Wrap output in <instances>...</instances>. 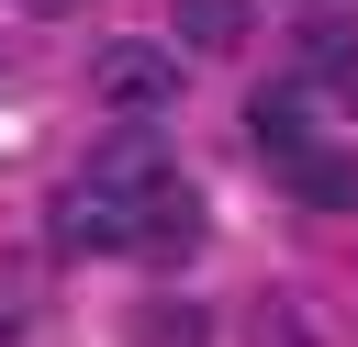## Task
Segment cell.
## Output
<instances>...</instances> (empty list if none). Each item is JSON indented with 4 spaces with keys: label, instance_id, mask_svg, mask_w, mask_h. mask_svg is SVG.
I'll return each instance as SVG.
<instances>
[{
    "label": "cell",
    "instance_id": "obj_7",
    "mask_svg": "<svg viewBox=\"0 0 358 347\" xmlns=\"http://www.w3.org/2000/svg\"><path fill=\"white\" fill-rule=\"evenodd\" d=\"M134 347H213V313L201 302H145L134 313Z\"/></svg>",
    "mask_w": 358,
    "mask_h": 347
},
{
    "label": "cell",
    "instance_id": "obj_5",
    "mask_svg": "<svg viewBox=\"0 0 358 347\" xmlns=\"http://www.w3.org/2000/svg\"><path fill=\"white\" fill-rule=\"evenodd\" d=\"M179 22V56H235L246 45V0H168Z\"/></svg>",
    "mask_w": 358,
    "mask_h": 347
},
{
    "label": "cell",
    "instance_id": "obj_6",
    "mask_svg": "<svg viewBox=\"0 0 358 347\" xmlns=\"http://www.w3.org/2000/svg\"><path fill=\"white\" fill-rule=\"evenodd\" d=\"M324 78H358V22H336V11H313V34H302V90H324Z\"/></svg>",
    "mask_w": 358,
    "mask_h": 347
},
{
    "label": "cell",
    "instance_id": "obj_2",
    "mask_svg": "<svg viewBox=\"0 0 358 347\" xmlns=\"http://www.w3.org/2000/svg\"><path fill=\"white\" fill-rule=\"evenodd\" d=\"M56 246H67V257H123V246H134V235H123V201L90 190V179L56 190Z\"/></svg>",
    "mask_w": 358,
    "mask_h": 347
},
{
    "label": "cell",
    "instance_id": "obj_8",
    "mask_svg": "<svg viewBox=\"0 0 358 347\" xmlns=\"http://www.w3.org/2000/svg\"><path fill=\"white\" fill-rule=\"evenodd\" d=\"M22 11H78V0H22Z\"/></svg>",
    "mask_w": 358,
    "mask_h": 347
},
{
    "label": "cell",
    "instance_id": "obj_1",
    "mask_svg": "<svg viewBox=\"0 0 358 347\" xmlns=\"http://www.w3.org/2000/svg\"><path fill=\"white\" fill-rule=\"evenodd\" d=\"M90 90L112 101V112H179V45H157V34H112L101 56H90Z\"/></svg>",
    "mask_w": 358,
    "mask_h": 347
},
{
    "label": "cell",
    "instance_id": "obj_3",
    "mask_svg": "<svg viewBox=\"0 0 358 347\" xmlns=\"http://www.w3.org/2000/svg\"><path fill=\"white\" fill-rule=\"evenodd\" d=\"M280 190H291L302 213H358V157H336V146H291V157H280Z\"/></svg>",
    "mask_w": 358,
    "mask_h": 347
},
{
    "label": "cell",
    "instance_id": "obj_4",
    "mask_svg": "<svg viewBox=\"0 0 358 347\" xmlns=\"http://www.w3.org/2000/svg\"><path fill=\"white\" fill-rule=\"evenodd\" d=\"M246 146H257V157L313 146V90H302V78H291V90H246Z\"/></svg>",
    "mask_w": 358,
    "mask_h": 347
}]
</instances>
